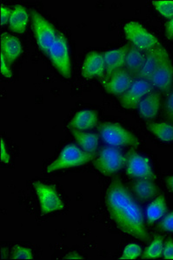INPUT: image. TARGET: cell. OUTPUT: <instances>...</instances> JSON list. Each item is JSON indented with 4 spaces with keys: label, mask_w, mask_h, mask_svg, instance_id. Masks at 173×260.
Returning a JSON list of instances; mask_svg holds the SVG:
<instances>
[{
    "label": "cell",
    "mask_w": 173,
    "mask_h": 260,
    "mask_svg": "<svg viewBox=\"0 0 173 260\" xmlns=\"http://www.w3.org/2000/svg\"><path fill=\"white\" fill-rule=\"evenodd\" d=\"M105 206L110 218L123 233L143 242L151 241L145 226L143 211L120 178H114L108 186Z\"/></svg>",
    "instance_id": "cell-1"
},
{
    "label": "cell",
    "mask_w": 173,
    "mask_h": 260,
    "mask_svg": "<svg viewBox=\"0 0 173 260\" xmlns=\"http://www.w3.org/2000/svg\"><path fill=\"white\" fill-rule=\"evenodd\" d=\"M99 135L102 139L107 144L114 147H131L137 148L139 146V141L130 131L117 122L105 121L98 126Z\"/></svg>",
    "instance_id": "cell-2"
},
{
    "label": "cell",
    "mask_w": 173,
    "mask_h": 260,
    "mask_svg": "<svg viewBox=\"0 0 173 260\" xmlns=\"http://www.w3.org/2000/svg\"><path fill=\"white\" fill-rule=\"evenodd\" d=\"M96 154L88 153L82 148H78V146L70 144L65 147L57 159L48 166L46 172L52 173L60 169L80 167L89 162L90 160H94Z\"/></svg>",
    "instance_id": "cell-3"
},
{
    "label": "cell",
    "mask_w": 173,
    "mask_h": 260,
    "mask_svg": "<svg viewBox=\"0 0 173 260\" xmlns=\"http://www.w3.org/2000/svg\"><path fill=\"white\" fill-rule=\"evenodd\" d=\"M127 162V157L114 147H105L102 148L98 156L93 160L95 169L105 176H111L117 172L125 168Z\"/></svg>",
    "instance_id": "cell-4"
},
{
    "label": "cell",
    "mask_w": 173,
    "mask_h": 260,
    "mask_svg": "<svg viewBox=\"0 0 173 260\" xmlns=\"http://www.w3.org/2000/svg\"><path fill=\"white\" fill-rule=\"evenodd\" d=\"M46 56L61 76L66 78L72 77V62L69 54L68 45L63 34H57Z\"/></svg>",
    "instance_id": "cell-5"
},
{
    "label": "cell",
    "mask_w": 173,
    "mask_h": 260,
    "mask_svg": "<svg viewBox=\"0 0 173 260\" xmlns=\"http://www.w3.org/2000/svg\"><path fill=\"white\" fill-rule=\"evenodd\" d=\"M31 21L37 44L39 49L47 55L48 50L57 38L59 32L55 30L53 25L36 10L31 11Z\"/></svg>",
    "instance_id": "cell-6"
},
{
    "label": "cell",
    "mask_w": 173,
    "mask_h": 260,
    "mask_svg": "<svg viewBox=\"0 0 173 260\" xmlns=\"http://www.w3.org/2000/svg\"><path fill=\"white\" fill-rule=\"evenodd\" d=\"M124 30L130 44L145 52L161 45L155 36L137 22L131 21L125 24Z\"/></svg>",
    "instance_id": "cell-7"
},
{
    "label": "cell",
    "mask_w": 173,
    "mask_h": 260,
    "mask_svg": "<svg viewBox=\"0 0 173 260\" xmlns=\"http://www.w3.org/2000/svg\"><path fill=\"white\" fill-rule=\"evenodd\" d=\"M126 157L127 162L126 165V172L129 177L156 180L157 175L152 170V166L147 157L138 154L136 148H133L128 151Z\"/></svg>",
    "instance_id": "cell-8"
},
{
    "label": "cell",
    "mask_w": 173,
    "mask_h": 260,
    "mask_svg": "<svg viewBox=\"0 0 173 260\" xmlns=\"http://www.w3.org/2000/svg\"><path fill=\"white\" fill-rule=\"evenodd\" d=\"M33 186L36 191L40 210L43 214L63 210L65 207L63 201L57 193V190L55 189L53 186L45 185L39 181L33 182Z\"/></svg>",
    "instance_id": "cell-9"
},
{
    "label": "cell",
    "mask_w": 173,
    "mask_h": 260,
    "mask_svg": "<svg viewBox=\"0 0 173 260\" xmlns=\"http://www.w3.org/2000/svg\"><path fill=\"white\" fill-rule=\"evenodd\" d=\"M154 87L146 79H135L131 87L120 96V103L126 110H134L138 107L141 101L151 92Z\"/></svg>",
    "instance_id": "cell-10"
},
{
    "label": "cell",
    "mask_w": 173,
    "mask_h": 260,
    "mask_svg": "<svg viewBox=\"0 0 173 260\" xmlns=\"http://www.w3.org/2000/svg\"><path fill=\"white\" fill-rule=\"evenodd\" d=\"M134 80V77L124 67L115 71L109 77H104L101 83L107 93L120 96L127 91Z\"/></svg>",
    "instance_id": "cell-11"
},
{
    "label": "cell",
    "mask_w": 173,
    "mask_h": 260,
    "mask_svg": "<svg viewBox=\"0 0 173 260\" xmlns=\"http://www.w3.org/2000/svg\"><path fill=\"white\" fill-rule=\"evenodd\" d=\"M149 82L159 91L166 94L170 91L173 85V65L169 55L164 57Z\"/></svg>",
    "instance_id": "cell-12"
},
{
    "label": "cell",
    "mask_w": 173,
    "mask_h": 260,
    "mask_svg": "<svg viewBox=\"0 0 173 260\" xmlns=\"http://www.w3.org/2000/svg\"><path fill=\"white\" fill-rule=\"evenodd\" d=\"M82 77L86 79L103 77L105 74V61L104 53L91 51L87 54L82 66Z\"/></svg>",
    "instance_id": "cell-13"
},
{
    "label": "cell",
    "mask_w": 173,
    "mask_h": 260,
    "mask_svg": "<svg viewBox=\"0 0 173 260\" xmlns=\"http://www.w3.org/2000/svg\"><path fill=\"white\" fill-rule=\"evenodd\" d=\"M167 55V51L162 45L147 51L146 60L139 74L137 76V78L150 81L153 73Z\"/></svg>",
    "instance_id": "cell-14"
},
{
    "label": "cell",
    "mask_w": 173,
    "mask_h": 260,
    "mask_svg": "<svg viewBox=\"0 0 173 260\" xmlns=\"http://www.w3.org/2000/svg\"><path fill=\"white\" fill-rule=\"evenodd\" d=\"M131 191L137 201L147 202L155 198L158 193V188L154 180L149 179H136L131 183Z\"/></svg>",
    "instance_id": "cell-15"
},
{
    "label": "cell",
    "mask_w": 173,
    "mask_h": 260,
    "mask_svg": "<svg viewBox=\"0 0 173 260\" xmlns=\"http://www.w3.org/2000/svg\"><path fill=\"white\" fill-rule=\"evenodd\" d=\"M130 45H126L116 50H109L104 53L105 61V77L125 67L126 55Z\"/></svg>",
    "instance_id": "cell-16"
},
{
    "label": "cell",
    "mask_w": 173,
    "mask_h": 260,
    "mask_svg": "<svg viewBox=\"0 0 173 260\" xmlns=\"http://www.w3.org/2000/svg\"><path fill=\"white\" fill-rule=\"evenodd\" d=\"M23 51L21 43L18 38L14 36L3 33L1 36V53L6 57V61L10 64L15 62Z\"/></svg>",
    "instance_id": "cell-17"
},
{
    "label": "cell",
    "mask_w": 173,
    "mask_h": 260,
    "mask_svg": "<svg viewBox=\"0 0 173 260\" xmlns=\"http://www.w3.org/2000/svg\"><path fill=\"white\" fill-rule=\"evenodd\" d=\"M161 104V95L158 91H152L138 104V111L145 120H153L158 115Z\"/></svg>",
    "instance_id": "cell-18"
},
{
    "label": "cell",
    "mask_w": 173,
    "mask_h": 260,
    "mask_svg": "<svg viewBox=\"0 0 173 260\" xmlns=\"http://www.w3.org/2000/svg\"><path fill=\"white\" fill-rule=\"evenodd\" d=\"M99 115L94 110H80L75 114L73 118L69 122L70 129L84 130L92 129L98 125Z\"/></svg>",
    "instance_id": "cell-19"
},
{
    "label": "cell",
    "mask_w": 173,
    "mask_h": 260,
    "mask_svg": "<svg viewBox=\"0 0 173 260\" xmlns=\"http://www.w3.org/2000/svg\"><path fill=\"white\" fill-rule=\"evenodd\" d=\"M129 45L130 46L126 55L125 68L131 73L135 79H137L146 60V52L131 45V44Z\"/></svg>",
    "instance_id": "cell-20"
},
{
    "label": "cell",
    "mask_w": 173,
    "mask_h": 260,
    "mask_svg": "<svg viewBox=\"0 0 173 260\" xmlns=\"http://www.w3.org/2000/svg\"><path fill=\"white\" fill-rule=\"evenodd\" d=\"M168 207L166 201L163 194L158 195L150 203L147 208V222L148 225H152L162 219L166 213Z\"/></svg>",
    "instance_id": "cell-21"
},
{
    "label": "cell",
    "mask_w": 173,
    "mask_h": 260,
    "mask_svg": "<svg viewBox=\"0 0 173 260\" xmlns=\"http://www.w3.org/2000/svg\"><path fill=\"white\" fill-rule=\"evenodd\" d=\"M29 22V14L24 6L16 5L12 10V16L10 18V30L18 34H23L26 29Z\"/></svg>",
    "instance_id": "cell-22"
},
{
    "label": "cell",
    "mask_w": 173,
    "mask_h": 260,
    "mask_svg": "<svg viewBox=\"0 0 173 260\" xmlns=\"http://www.w3.org/2000/svg\"><path fill=\"white\" fill-rule=\"evenodd\" d=\"M71 133L83 150L86 151L88 153L96 154L99 139L97 134L85 133L84 131L73 128L71 129Z\"/></svg>",
    "instance_id": "cell-23"
},
{
    "label": "cell",
    "mask_w": 173,
    "mask_h": 260,
    "mask_svg": "<svg viewBox=\"0 0 173 260\" xmlns=\"http://www.w3.org/2000/svg\"><path fill=\"white\" fill-rule=\"evenodd\" d=\"M147 128L163 142H173V124L168 122H151Z\"/></svg>",
    "instance_id": "cell-24"
},
{
    "label": "cell",
    "mask_w": 173,
    "mask_h": 260,
    "mask_svg": "<svg viewBox=\"0 0 173 260\" xmlns=\"http://www.w3.org/2000/svg\"><path fill=\"white\" fill-rule=\"evenodd\" d=\"M164 237L162 235L154 237L151 244L142 252L140 257L143 259H156L161 257L164 250Z\"/></svg>",
    "instance_id": "cell-25"
},
{
    "label": "cell",
    "mask_w": 173,
    "mask_h": 260,
    "mask_svg": "<svg viewBox=\"0 0 173 260\" xmlns=\"http://www.w3.org/2000/svg\"><path fill=\"white\" fill-rule=\"evenodd\" d=\"M152 5L164 18H173V0H155L152 1Z\"/></svg>",
    "instance_id": "cell-26"
},
{
    "label": "cell",
    "mask_w": 173,
    "mask_h": 260,
    "mask_svg": "<svg viewBox=\"0 0 173 260\" xmlns=\"http://www.w3.org/2000/svg\"><path fill=\"white\" fill-rule=\"evenodd\" d=\"M142 248L140 245L137 244H129L126 245V248L124 249L122 255L120 257L121 260H134L141 257L142 254Z\"/></svg>",
    "instance_id": "cell-27"
},
{
    "label": "cell",
    "mask_w": 173,
    "mask_h": 260,
    "mask_svg": "<svg viewBox=\"0 0 173 260\" xmlns=\"http://www.w3.org/2000/svg\"><path fill=\"white\" fill-rule=\"evenodd\" d=\"M11 258L16 260L33 259V251L28 247H24V246H21V245H15L12 248Z\"/></svg>",
    "instance_id": "cell-28"
},
{
    "label": "cell",
    "mask_w": 173,
    "mask_h": 260,
    "mask_svg": "<svg viewBox=\"0 0 173 260\" xmlns=\"http://www.w3.org/2000/svg\"><path fill=\"white\" fill-rule=\"evenodd\" d=\"M164 115L168 121L173 124V85L164 102Z\"/></svg>",
    "instance_id": "cell-29"
},
{
    "label": "cell",
    "mask_w": 173,
    "mask_h": 260,
    "mask_svg": "<svg viewBox=\"0 0 173 260\" xmlns=\"http://www.w3.org/2000/svg\"><path fill=\"white\" fill-rule=\"evenodd\" d=\"M158 230L173 233V212L165 214L158 224Z\"/></svg>",
    "instance_id": "cell-30"
},
{
    "label": "cell",
    "mask_w": 173,
    "mask_h": 260,
    "mask_svg": "<svg viewBox=\"0 0 173 260\" xmlns=\"http://www.w3.org/2000/svg\"><path fill=\"white\" fill-rule=\"evenodd\" d=\"M162 257L165 260H173V240L168 239L164 244Z\"/></svg>",
    "instance_id": "cell-31"
},
{
    "label": "cell",
    "mask_w": 173,
    "mask_h": 260,
    "mask_svg": "<svg viewBox=\"0 0 173 260\" xmlns=\"http://www.w3.org/2000/svg\"><path fill=\"white\" fill-rule=\"evenodd\" d=\"M12 10L9 7L1 6L0 7V17H1V25L9 24L10 18L12 16Z\"/></svg>",
    "instance_id": "cell-32"
},
{
    "label": "cell",
    "mask_w": 173,
    "mask_h": 260,
    "mask_svg": "<svg viewBox=\"0 0 173 260\" xmlns=\"http://www.w3.org/2000/svg\"><path fill=\"white\" fill-rule=\"evenodd\" d=\"M0 59H1V74L3 75L5 77L11 78V77H12V71L10 70L9 63L7 62L6 57L2 53L0 56Z\"/></svg>",
    "instance_id": "cell-33"
},
{
    "label": "cell",
    "mask_w": 173,
    "mask_h": 260,
    "mask_svg": "<svg viewBox=\"0 0 173 260\" xmlns=\"http://www.w3.org/2000/svg\"><path fill=\"white\" fill-rule=\"evenodd\" d=\"M0 149H1V152H0V160H1V162L5 163V164H8V163L10 162L11 157H10V154L9 153H8L7 148H6L5 142H4L3 139H1V147H0Z\"/></svg>",
    "instance_id": "cell-34"
},
{
    "label": "cell",
    "mask_w": 173,
    "mask_h": 260,
    "mask_svg": "<svg viewBox=\"0 0 173 260\" xmlns=\"http://www.w3.org/2000/svg\"><path fill=\"white\" fill-rule=\"evenodd\" d=\"M165 36L169 39H173V18L165 23Z\"/></svg>",
    "instance_id": "cell-35"
},
{
    "label": "cell",
    "mask_w": 173,
    "mask_h": 260,
    "mask_svg": "<svg viewBox=\"0 0 173 260\" xmlns=\"http://www.w3.org/2000/svg\"><path fill=\"white\" fill-rule=\"evenodd\" d=\"M64 259H71V260H82L84 259V257L78 254V252L76 251H71L64 257Z\"/></svg>",
    "instance_id": "cell-36"
},
{
    "label": "cell",
    "mask_w": 173,
    "mask_h": 260,
    "mask_svg": "<svg viewBox=\"0 0 173 260\" xmlns=\"http://www.w3.org/2000/svg\"><path fill=\"white\" fill-rule=\"evenodd\" d=\"M165 183H166L168 188L173 192V175L172 176L165 178Z\"/></svg>",
    "instance_id": "cell-37"
}]
</instances>
